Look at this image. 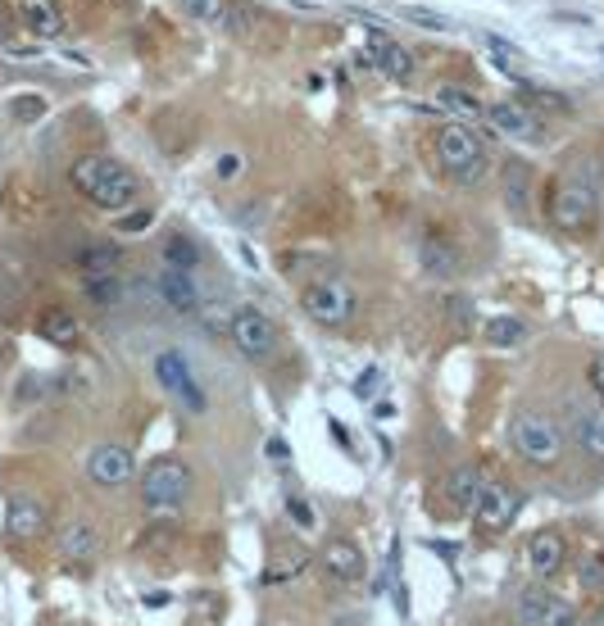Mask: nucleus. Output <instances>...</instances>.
I'll list each match as a JSON object with an SVG mask.
<instances>
[{
	"mask_svg": "<svg viewBox=\"0 0 604 626\" xmlns=\"http://www.w3.org/2000/svg\"><path fill=\"white\" fill-rule=\"evenodd\" d=\"M323 572L332 581H341V586H355V581H364L368 563H364V549L355 545V540L337 536L323 545Z\"/></svg>",
	"mask_w": 604,
	"mask_h": 626,
	"instance_id": "nucleus-12",
	"label": "nucleus"
},
{
	"mask_svg": "<svg viewBox=\"0 0 604 626\" xmlns=\"http://www.w3.org/2000/svg\"><path fill=\"white\" fill-rule=\"evenodd\" d=\"M223 28L232 32V37H255V32H264L268 28V19H264V10H255L250 0H228V10H223Z\"/></svg>",
	"mask_w": 604,
	"mask_h": 626,
	"instance_id": "nucleus-20",
	"label": "nucleus"
},
{
	"mask_svg": "<svg viewBox=\"0 0 604 626\" xmlns=\"http://www.w3.org/2000/svg\"><path fill=\"white\" fill-rule=\"evenodd\" d=\"M477 490H482V477H477V468H455L446 477V499L450 509H473Z\"/></svg>",
	"mask_w": 604,
	"mask_h": 626,
	"instance_id": "nucleus-25",
	"label": "nucleus"
},
{
	"mask_svg": "<svg viewBox=\"0 0 604 626\" xmlns=\"http://www.w3.org/2000/svg\"><path fill=\"white\" fill-rule=\"evenodd\" d=\"M564 536L559 531H536L532 540H527V568L536 572V577H555L559 563H564Z\"/></svg>",
	"mask_w": 604,
	"mask_h": 626,
	"instance_id": "nucleus-15",
	"label": "nucleus"
},
{
	"mask_svg": "<svg viewBox=\"0 0 604 626\" xmlns=\"http://www.w3.org/2000/svg\"><path fill=\"white\" fill-rule=\"evenodd\" d=\"M436 105L450 109V114H459V118H477V114H482V100H477L468 87H455V82L436 87Z\"/></svg>",
	"mask_w": 604,
	"mask_h": 626,
	"instance_id": "nucleus-27",
	"label": "nucleus"
},
{
	"mask_svg": "<svg viewBox=\"0 0 604 626\" xmlns=\"http://www.w3.org/2000/svg\"><path fill=\"white\" fill-rule=\"evenodd\" d=\"M150 223V214H146V209H137V214H128V218H123V232H141V227H146Z\"/></svg>",
	"mask_w": 604,
	"mask_h": 626,
	"instance_id": "nucleus-40",
	"label": "nucleus"
},
{
	"mask_svg": "<svg viewBox=\"0 0 604 626\" xmlns=\"http://www.w3.org/2000/svg\"><path fill=\"white\" fill-rule=\"evenodd\" d=\"M82 277H105V273H119V250L114 245H87L78 255Z\"/></svg>",
	"mask_w": 604,
	"mask_h": 626,
	"instance_id": "nucleus-28",
	"label": "nucleus"
},
{
	"mask_svg": "<svg viewBox=\"0 0 604 626\" xmlns=\"http://www.w3.org/2000/svg\"><path fill=\"white\" fill-rule=\"evenodd\" d=\"M237 168H241V159H237V155H223V164H218V173H223V177H232V173H237Z\"/></svg>",
	"mask_w": 604,
	"mask_h": 626,
	"instance_id": "nucleus-42",
	"label": "nucleus"
},
{
	"mask_svg": "<svg viewBox=\"0 0 604 626\" xmlns=\"http://www.w3.org/2000/svg\"><path fill=\"white\" fill-rule=\"evenodd\" d=\"M373 382H377V368H368L364 377H359V386H355V391H359V395H368V391H373Z\"/></svg>",
	"mask_w": 604,
	"mask_h": 626,
	"instance_id": "nucleus-41",
	"label": "nucleus"
},
{
	"mask_svg": "<svg viewBox=\"0 0 604 626\" xmlns=\"http://www.w3.org/2000/svg\"><path fill=\"white\" fill-rule=\"evenodd\" d=\"M96 549H100V540H96V531H91L87 522H69V527L60 531V558L64 563H91Z\"/></svg>",
	"mask_w": 604,
	"mask_h": 626,
	"instance_id": "nucleus-19",
	"label": "nucleus"
},
{
	"mask_svg": "<svg viewBox=\"0 0 604 626\" xmlns=\"http://www.w3.org/2000/svg\"><path fill=\"white\" fill-rule=\"evenodd\" d=\"M586 377H591V391L604 400V354H595V359H591V368H586Z\"/></svg>",
	"mask_w": 604,
	"mask_h": 626,
	"instance_id": "nucleus-39",
	"label": "nucleus"
},
{
	"mask_svg": "<svg viewBox=\"0 0 604 626\" xmlns=\"http://www.w3.org/2000/svg\"><path fill=\"white\" fill-rule=\"evenodd\" d=\"M200 259H205V250H200L187 232H169V236H164V264H169V268L191 273V268H200Z\"/></svg>",
	"mask_w": 604,
	"mask_h": 626,
	"instance_id": "nucleus-24",
	"label": "nucleus"
},
{
	"mask_svg": "<svg viewBox=\"0 0 604 626\" xmlns=\"http://www.w3.org/2000/svg\"><path fill=\"white\" fill-rule=\"evenodd\" d=\"M228 336H232V345H237L246 359H268V354L278 350V327H273V318H268L264 309H255V304L232 309Z\"/></svg>",
	"mask_w": 604,
	"mask_h": 626,
	"instance_id": "nucleus-7",
	"label": "nucleus"
},
{
	"mask_svg": "<svg viewBox=\"0 0 604 626\" xmlns=\"http://www.w3.org/2000/svg\"><path fill=\"white\" fill-rule=\"evenodd\" d=\"M300 304H305V313L314 318V323H323V327H350V318H355V309H359V295H355V286L341 282V277H323V282H309L305 286Z\"/></svg>",
	"mask_w": 604,
	"mask_h": 626,
	"instance_id": "nucleus-5",
	"label": "nucleus"
},
{
	"mask_svg": "<svg viewBox=\"0 0 604 626\" xmlns=\"http://www.w3.org/2000/svg\"><path fill=\"white\" fill-rule=\"evenodd\" d=\"M482 118L500 132V137H509V141H545V137H550V132H545V123H541V114H532V109L518 105V100H496V105H482Z\"/></svg>",
	"mask_w": 604,
	"mask_h": 626,
	"instance_id": "nucleus-10",
	"label": "nucleus"
},
{
	"mask_svg": "<svg viewBox=\"0 0 604 626\" xmlns=\"http://www.w3.org/2000/svg\"><path fill=\"white\" fill-rule=\"evenodd\" d=\"M582 586L591 590V595H604V554L582 558Z\"/></svg>",
	"mask_w": 604,
	"mask_h": 626,
	"instance_id": "nucleus-35",
	"label": "nucleus"
},
{
	"mask_svg": "<svg viewBox=\"0 0 604 626\" xmlns=\"http://www.w3.org/2000/svg\"><path fill=\"white\" fill-rule=\"evenodd\" d=\"M19 10H23V23H28L32 37H60L64 32V14L55 0H19Z\"/></svg>",
	"mask_w": 604,
	"mask_h": 626,
	"instance_id": "nucleus-17",
	"label": "nucleus"
},
{
	"mask_svg": "<svg viewBox=\"0 0 604 626\" xmlns=\"http://www.w3.org/2000/svg\"><path fill=\"white\" fill-rule=\"evenodd\" d=\"M368 59H373L377 69L387 73V78H396V82L414 78V55H409L400 41H391L387 32H368Z\"/></svg>",
	"mask_w": 604,
	"mask_h": 626,
	"instance_id": "nucleus-13",
	"label": "nucleus"
},
{
	"mask_svg": "<svg viewBox=\"0 0 604 626\" xmlns=\"http://www.w3.org/2000/svg\"><path fill=\"white\" fill-rule=\"evenodd\" d=\"M287 513H291V522H296V527H314V513H309V504L300 495H287Z\"/></svg>",
	"mask_w": 604,
	"mask_h": 626,
	"instance_id": "nucleus-38",
	"label": "nucleus"
},
{
	"mask_svg": "<svg viewBox=\"0 0 604 626\" xmlns=\"http://www.w3.org/2000/svg\"><path fill=\"white\" fill-rule=\"evenodd\" d=\"M132 472H137V463H132V450H123V445H96L87 459V477L105 490L128 486Z\"/></svg>",
	"mask_w": 604,
	"mask_h": 626,
	"instance_id": "nucleus-11",
	"label": "nucleus"
},
{
	"mask_svg": "<svg viewBox=\"0 0 604 626\" xmlns=\"http://www.w3.org/2000/svg\"><path fill=\"white\" fill-rule=\"evenodd\" d=\"M41 336L55 345H73L78 341V318L69 309H46L41 313Z\"/></svg>",
	"mask_w": 604,
	"mask_h": 626,
	"instance_id": "nucleus-26",
	"label": "nucleus"
},
{
	"mask_svg": "<svg viewBox=\"0 0 604 626\" xmlns=\"http://www.w3.org/2000/svg\"><path fill=\"white\" fill-rule=\"evenodd\" d=\"M573 431H577V441H582V450L591 454V459H604V418H595V413H577Z\"/></svg>",
	"mask_w": 604,
	"mask_h": 626,
	"instance_id": "nucleus-29",
	"label": "nucleus"
},
{
	"mask_svg": "<svg viewBox=\"0 0 604 626\" xmlns=\"http://www.w3.org/2000/svg\"><path fill=\"white\" fill-rule=\"evenodd\" d=\"M536 626H582V613H577L568 599L550 595V604H545V613H541V622H536Z\"/></svg>",
	"mask_w": 604,
	"mask_h": 626,
	"instance_id": "nucleus-33",
	"label": "nucleus"
},
{
	"mask_svg": "<svg viewBox=\"0 0 604 626\" xmlns=\"http://www.w3.org/2000/svg\"><path fill=\"white\" fill-rule=\"evenodd\" d=\"M405 19H409V23H418V28H436V32H446V28H450L446 14H432V10H405Z\"/></svg>",
	"mask_w": 604,
	"mask_h": 626,
	"instance_id": "nucleus-37",
	"label": "nucleus"
},
{
	"mask_svg": "<svg viewBox=\"0 0 604 626\" xmlns=\"http://www.w3.org/2000/svg\"><path fill=\"white\" fill-rule=\"evenodd\" d=\"M595 626H604V599L595 604Z\"/></svg>",
	"mask_w": 604,
	"mask_h": 626,
	"instance_id": "nucleus-43",
	"label": "nucleus"
},
{
	"mask_svg": "<svg viewBox=\"0 0 604 626\" xmlns=\"http://www.w3.org/2000/svg\"><path fill=\"white\" fill-rule=\"evenodd\" d=\"M191 495V468L182 459H159L150 463V472H141V499L150 509H178L182 499Z\"/></svg>",
	"mask_w": 604,
	"mask_h": 626,
	"instance_id": "nucleus-6",
	"label": "nucleus"
},
{
	"mask_svg": "<svg viewBox=\"0 0 604 626\" xmlns=\"http://www.w3.org/2000/svg\"><path fill=\"white\" fill-rule=\"evenodd\" d=\"M527 336V327L518 323V318H491L486 323V341L491 345H518Z\"/></svg>",
	"mask_w": 604,
	"mask_h": 626,
	"instance_id": "nucleus-32",
	"label": "nucleus"
},
{
	"mask_svg": "<svg viewBox=\"0 0 604 626\" xmlns=\"http://www.w3.org/2000/svg\"><path fill=\"white\" fill-rule=\"evenodd\" d=\"M155 291L173 313H196L200 309V291H196V282H191V273H182V268L164 264V273L155 277Z\"/></svg>",
	"mask_w": 604,
	"mask_h": 626,
	"instance_id": "nucleus-14",
	"label": "nucleus"
},
{
	"mask_svg": "<svg viewBox=\"0 0 604 626\" xmlns=\"http://www.w3.org/2000/svg\"><path fill=\"white\" fill-rule=\"evenodd\" d=\"M509 436H514V450L523 454L527 463H536V468H555V463L564 459V431H559V422L545 418V413H518Z\"/></svg>",
	"mask_w": 604,
	"mask_h": 626,
	"instance_id": "nucleus-4",
	"label": "nucleus"
},
{
	"mask_svg": "<svg viewBox=\"0 0 604 626\" xmlns=\"http://www.w3.org/2000/svg\"><path fill=\"white\" fill-rule=\"evenodd\" d=\"M69 182L78 186V196L91 200L96 209H128L137 200V173L119 164L114 155H82L69 168Z\"/></svg>",
	"mask_w": 604,
	"mask_h": 626,
	"instance_id": "nucleus-1",
	"label": "nucleus"
},
{
	"mask_svg": "<svg viewBox=\"0 0 604 626\" xmlns=\"http://www.w3.org/2000/svg\"><path fill=\"white\" fill-rule=\"evenodd\" d=\"M10 114L19 118V123H37V118L46 114V100H41V96H14L10 100Z\"/></svg>",
	"mask_w": 604,
	"mask_h": 626,
	"instance_id": "nucleus-36",
	"label": "nucleus"
},
{
	"mask_svg": "<svg viewBox=\"0 0 604 626\" xmlns=\"http://www.w3.org/2000/svg\"><path fill=\"white\" fill-rule=\"evenodd\" d=\"M182 5L200 23H223V10H228V0H182Z\"/></svg>",
	"mask_w": 604,
	"mask_h": 626,
	"instance_id": "nucleus-34",
	"label": "nucleus"
},
{
	"mask_svg": "<svg viewBox=\"0 0 604 626\" xmlns=\"http://www.w3.org/2000/svg\"><path fill=\"white\" fill-rule=\"evenodd\" d=\"M155 377H159V386L169 391V400H178L187 413H205L209 400H205V391H200L191 363L182 359L178 350H159L155 354Z\"/></svg>",
	"mask_w": 604,
	"mask_h": 626,
	"instance_id": "nucleus-8",
	"label": "nucleus"
},
{
	"mask_svg": "<svg viewBox=\"0 0 604 626\" xmlns=\"http://www.w3.org/2000/svg\"><path fill=\"white\" fill-rule=\"evenodd\" d=\"M518 518V495L505 486V481H482L473 499V522L482 536H500L509 522Z\"/></svg>",
	"mask_w": 604,
	"mask_h": 626,
	"instance_id": "nucleus-9",
	"label": "nucleus"
},
{
	"mask_svg": "<svg viewBox=\"0 0 604 626\" xmlns=\"http://www.w3.org/2000/svg\"><path fill=\"white\" fill-rule=\"evenodd\" d=\"M545 604H550V595H545L541 586H527L523 595H518V622L536 626V622H541V613H545Z\"/></svg>",
	"mask_w": 604,
	"mask_h": 626,
	"instance_id": "nucleus-31",
	"label": "nucleus"
},
{
	"mask_svg": "<svg viewBox=\"0 0 604 626\" xmlns=\"http://www.w3.org/2000/svg\"><path fill=\"white\" fill-rule=\"evenodd\" d=\"M486 55L496 59V69L505 73V78H514V82H527V73H532L527 55L518 46H509L505 37H486Z\"/></svg>",
	"mask_w": 604,
	"mask_h": 626,
	"instance_id": "nucleus-23",
	"label": "nucleus"
},
{
	"mask_svg": "<svg viewBox=\"0 0 604 626\" xmlns=\"http://www.w3.org/2000/svg\"><path fill=\"white\" fill-rule=\"evenodd\" d=\"M550 218H555L559 232L568 236H582L595 227V218H600V200H595V186L582 182V177H559L555 186H550Z\"/></svg>",
	"mask_w": 604,
	"mask_h": 626,
	"instance_id": "nucleus-3",
	"label": "nucleus"
},
{
	"mask_svg": "<svg viewBox=\"0 0 604 626\" xmlns=\"http://www.w3.org/2000/svg\"><path fill=\"white\" fill-rule=\"evenodd\" d=\"M418 264H423L427 273L446 277V273H455L459 255H455V245H450L446 236H436V232H423V241H418Z\"/></svg>",
	"mask_w": 604,
	"mask_h": 626,
	"instance_id": "nucleus-18",
	"label": "nucleus"
},
{
	"mask_svg": "<svg viewBox=\"0 0 604 626\" xmlns=\"http://www.w3.org/2000/svg\"><path fill=\"white\" fill-rule=\"evenodd\" d=\"M527 191H532V168H527L523 159H509V164H505V200H509V209H514L518 218L532 214Z\"/></svg>",
	"mask_w": 604,
	"mask_h": 626,
	"instance_id": "nucleus-22",
	"label": "nucleus"
},
{
	"mask_svg": "<svg viewBox=\"0 0 604 626\" xmlns=\"http://www.w3.org/2000/svg\"><path fill=\"white\" fill-rule=\"evenodd\" d=\"M87 300L100 304V309H109V304L123 300V282L119 273H105V277H87Z\"/></svg>",
	"mask_w": 604,
	"mask_h": 626,
	"instance_id": "nucleus-30",
	"label": "nucleus"
},
{
	"mask_svg": "<svg viewBox=\"0 0 604 626\" xmlns=\"http://www.w3.org/2000/svg\"><path fill=\"white\" fill-rule=\"evenodd\" d=\"M518 105H527L532 114H573V100L564 91L532 87V82H518Z\"/></svg>",
	"mask_w": 604,
	"mask_h": 626,
	"instance_id": "nucleus-21",
	"label": "nucleus"
},
{
	"mask_svg": "<svg viewBox=\"0 0 604 626\" xmlns=\"http://www.w3.org/2000/svg\"><path fill=\"white\" fill-rule=\"evenodd\" d=\"M432 150H436L441 173H446L450 182H459V186L482 182L486 168H491V159H486V141L477 137V128H468L464 118H455V123H446V128L436 132Z\"/></svg>",
	"mask_w": 604,
	"mask_h": 626,
	"instance_id": "nucleus-2",
	"label": "nucleus"
},
{
	"mask_svg": "<svg viewBox=\"0 0 604 626\" xmlns=\"http://www.w3.org/2000/svg\"><path fill=\"white\" fill-rule=\"evenodd\" d=\"M5 531L14 540H37L46 531V509H41L37 499H10V509H5Z\"/></svg>",
	"mask_w": 604,
	"mask_h": 626,
	"instance_id": "nucleus-16",
	"label": "nucleus"
}]
</instances>
